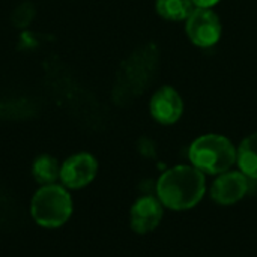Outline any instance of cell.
Returning <instances> with one entry per match:
<instances>
[{
	"label": "cell",
	"instance_id": "6da1fadb",
	"mask_svg": "<svg viewBox=\"0 0 257 257\" xmlns=\"http://www.w3.org/2000/svg\"><path fill=\"white\" fill-rule=\"evenodd\" d=\"M206 190L205 175L194 166H176L161 175L157 184L158 199L175 211L197 205Z\"/></svg>",
	"mask_w": 257,
	"mask_h": 257
},
{
	"label": "cell",
	"instance_id": "7a4b0ae2",
	"mask_svg": "<svg viewBox=\"0 0 257 257\" xmlns=\"http://www.w3.org/2000/svg\"><path fill=\"white\" fill-rule=\"evenodd\" d=\"M29 214L33 223L42 229H60L74 214L72 194L60 182L39 185L30 197Z\"/></svg>",
	"mask_w": 257,
	"mask_h": 257
},
{
	"label": "cell",
	"instance_id": "3957f363",
	"mask_svg": "<svg viewBox=\"0 0 257 257\" xmlns=\"http://www.w3.org/2000/svg\"><path fill=\"white\" fill-rule=\"evenodd\" d=\"M158 57L157 45L145 44L123 62L116 89V95L122 102H128L146 90L157 72Z\"/></svg>",
	"mask_w": 257,
	"mask_h": 257
},
{
	"label": "cell",
	"instance_id": "277c9868",
	"mask_svg": "<svg viewBox=\"0 0 257 257\" xmlns=\"http://www.w3.org/2000/svg\"><path fill=\"white\" fill-rule=\"evenodd\" d=\"M188 157L202 173L220 175L226 173L236 161V149L224 136L206 134L191 143Z\"/></svg>",
	"mask_w": 257,
	"mask_h": 257
},
{
	"label": "cell",
	"instance_id": "5b68a950",
	"mask_svg": "<svg viewBox=\"0 0 257 257\" xmlns=\"http://www.w3.org/2000/svg\"><path fill=\"white\" fill-rule=\"evenodd\" d=\"M98 161L89 152H77L60 163L59 182L71 193L86 188L96 178Z\"/></svg>",
	"mask_w": 257,
	"mask_h": 257
},
{
	"label": "cell",
	"instance_id": "8992f818",
	"mask_svg": "<svg viewBox=\"0 0 257 257\" xmlns=\"http://www.w3.org/2000/svg\"><path fill=\"white\" fill-rule=\"evenodd\" d=\"M185 32L194 45L200 48L214 47L221 38L220 17L212 9L196 8L187 18Z\"/></svg>",
	"mask_w": 257,
	"mask_h": 257
},
{
	"label": "cell",
	"instance_id": "52a82bcc",
	"mask_svg": "<svg viewBox=\"0 0 257 257\" xmlns=\"http://www.w3.org/2000/svg\"><path fill=\"white\" fill-rule=\"evenodd\" d=\"M149 110L158 123L172 125L181 119L184 113V101L176 89L163 86L152 95Z\"/></svg>",
	"mask_w": 257,
	"mask_h": 257
},
{
	"label": "cell",
	"instance_id": "ba28073f",
	"mask_svg": "<svg viewBox=\"0 0 257 257\" xmlns=\"http://www.w3.org/2000/svg\"><path fill=\"white\" fill-rule=\"evenodd\" d=\"M161 218H163V208L155 197L151 196L140 197L131 206V212H130L131 229L139 235L152 232L160 224Z\"/></svg>",
	"mask_w": 257,
	"mask_h": 257
},
{
	"label": "cell",
	"instance_id": "9c48e42d",
	"mask_svg": "<svg viewBox=\"0 0 257 257\" xmlns=\"http://www.w3.org/2000/svg\"><path fill=\"white\" fill-rule=\"evenodd\" d=\"M248 191V178L242 172H226L212 184L211 196L220 205H232Z\"/></svg>",
	"mask_w": 257,
	"mask_h": 257
},
{
	"label": "cell",
	"instance_id": "30bf717a",
	"mask_svg": "<svg viewBox=\"0 0 257 257\" xmlns=\"http://www.w3.org/2000/svg\"><path fill=\"white\" fill-rule=\"evenodd\" d=\"M60 163L48 154L36 157L32 163V178L38 185H50L59 182Z\"/></svg>",
	"mask_w": 257,
	"mask_h": 257
},
{
	"label": "cell",
	"instance_id": "8fae6325",
	"mask_svg": "<svg viewBox=\"0 0 257 257\" xmlns=\"http://www.w3.org/2000/svg\"><path fill=\"white\" fill-rule=\"evenodd\" d=\"M236 161L247 178L257 179V133L241 142L236 151Z\"/></svg>",
	"mask_w": 257,
	"mask_h": 257
},
{
	"label": "cell",
	"instance_id": "7c38bea8",
	"mask_svg": "<svg viewBox=\"0 0 257 257\" xmlns=\"http://www.w3.org/2000/svg\"><path fill=\"white\" fill-rule=\"evenodd\" d=\"M157 14L169 21H187L196 9L191 0H157Z\"/></svg>",
	"mask_w": 257,
	"mask_h": 257
},
{
	"label": "cell",
	"instance_id": "4fadbf2b",
	"mask_svg": "<svg viewBox=\"0 0 257 257\" xmlns=\"http://www.w3.org/2000/svg\"><path fill=\"white\" fill-rule=\"evenodd\" d=\"M36 15V8L33 3L30 2H23L20 3L11 14V21L15 27L18 29H24L27 26H30V23L33 21Z\"/></svg>",
	"mask_w": 257,
	"mask_h": 257
},
{
	"label": "cell",
	"instance_id": "5bb4252c",
	"mask_svg": "<svg viewBox=\"0 0 257 257\" xmlns=\"http://www.w3.org/2000/svg\"><path fill=\"white\" fill-rule=\"evenodd\" d=\"M191 2L194 3L196 8H206V9H211L212 6L220 3V0H191Z\"/></svg>",
	"mask_w": 257,
	"mask_h": 257
}]
</instances>
